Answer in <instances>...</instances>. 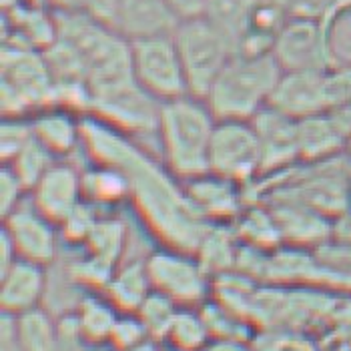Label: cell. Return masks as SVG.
Segmentation results:
<instances>
[{
  "label": "cell",
  "instance_id": "obj_8",
  "mask_svg": "<svg viewBox=\"0 0 351 351\" xmlns=\"http://www.w3.org/2000/svg\"><path fill=\"white\" fill-rule=\"evenodd\" d=\"M2 231L10 237L21 259L34 261L38 265H51L58 251V231L60 227L51 221L36 205L25 199L14 211L2 217Z\"/></svg>",
  "mask_w": 351,
  "mask_h": 351
},
{
  "label": "cell",
  "instance_id": "obj_1",
  "mask_svg": "<svg viewBox=\"0 0 351 351\" xmlns=\"http://www.w3.org/2000/svg\"><path fill=\"white\" fill-rule=\"evenodd\" d=\"M217 119L209 105L193 95L161 103L157 151L167 171L183 181L209 173V149Z\"/></svg>",
  "mask_w": 351,
  "mask_h": 351
},
{
  "label": "cell",
  "instance_id": "obj_21",
  "mask_svg": "<svg viewBox=\"0 0 351 351\" xmlns=\"http://www.w3.org/2000/svg\"><path fill=\"white\" fill-rule=\"evenodd\" d=\"M237 235L235 231H227L225 227H209L205 237L197 247L195 255L201 261L203 269L209 275H223L229 273L231 267L237 263Z\"/></svg>",
  "mask_w": 351,
  "mask_h": 351
},
{
  "label": "cell",
  "instance_id": "obj_34",
  "mask_svg": "<svg viewBox=\"0 0 351 351\" xmlns=\"http://www.w3.org/2000/svg\"><path fill=\"white\" fill-rule=\"evenodd\" d=\"M2 351H25L14 329V315L4 313L2 319Z\"/></svg>",
  "mask_w": 351,
  "mask_h": 351
},
{
  "label": "cell",
  "instance_id": "obj_30",
  "mask_svg": "<svg viewBox=\"0 0 351 351\" xmlns=\"http://www.w3.org/2000/svg\"><path fill=\"white\" fill-rule=\"evenodd\" d=\"M147 337H151V335H149L143 322L138 319V315L136 313H123V317H119L114 327H112L108 343H112L119 351H125L136 346V343H141V341H145Z\"/></svg>",
  "mask_w": 351,
  "mask_h": 351
},
{
  "label": "cell",
  "instance_id": "obj_2",
  "mask_svg": "<svg viewBox=\"0 0 351 351\" xmlns=\"http://www.w3.org/2000/svg\"><path fill=\"white\" fill-rule=\"evenodd\" d=\"M281 75L271 53H235L203 101L217 121H251L271 103Z\"/></svg>",
  "mask_w": 351,
  "mask_h": 351
},
{
  "label": "cell",
  "instance_id": "obj_4",
  "mask_svg": "<svg viewBox=\"0 0 351 351\" xmlns=\"http://www.w3.org/2000/svg\"><path fill=\"white\" fill-rule=\"evenodd\" d=\"M131 73L136 84L159 103L189 95L185 69L173 34L131 40Z\"/></svg>",
  "mask_w": 351,
  "mask_h": 351
},
{
  "label": "cell",
  "instance_id": "obj_26",
  "mask_svg": "<svg viewBox=\"0 0 351 351\" xmlns=\"http://www.w3.org/2000/svg\"><path fill=\"white\" fill-rule=\"evenodd\" d=\"M54 162H56V157L53 153L43 143L32 138L12 161L4 162V165L14 171V175L23 181V185L30 193L32 187L43 179V175L53 167Z\"/></svg>",
  "mask_w": 351,
  "mask_h": 351
},
{
  "label": "cell",
  "instance_id": "obj_23",
  "mask_svg": "<svg viewBox=\"0 0 351 351\" xmlns=\"http://www.w3.org/2000/svg\"><path fill=\"white\" fill-rule=\"evenodd\" d=\"M16 337L25 351H56L60 341V329L45 309H30L14 315Z\"/></svg>",
  "mask_w": 351,
  "mask_h": 351
},
{
  "label": "cell",
  "instance_id": "obj_17",
  "mask_svg": "<svg viewBox=\"0 0 351 351\" xmlns=\"http://www.w3.org/2000/svg\"><path fill=\"white\" fill-rule=\"evenodd\" d=\"M299 162H317L337 157L343 153L346 136L333 125V121L322 112L298 121Z\"/></svg>",
  "mask_w": 351,
  "mask_h": 351
},
{
  "label": "cell",
  "instance_id": "obj_37",
  "mask_svg": "<svg viewBox=\"0 0 351 351\" xmlns=\"http://www.w3.org/2000/svg\"><path fill=\"white\" fill-rule=\"evenodd\" d=\"M343 153L348 155L351 159V133L348 136H346V145H343Z\"/></svg>",
  "mask_w": 351,
  "mask_h": 351
},
{
  "label": "cell",
  "instance_id": "obj_24",
  "mask_svg": "<svg viewBox=\"0 0 351 351\" xmlns=\"http://www.w3.org/2000/svg\"><path fill=\"white\" fill-rule=\"evenodd\" d=\"M235 235L243 239L245 245L273 251L281 243V233L277 221L271 213L269 205H261L255 209H247L235 221Z\"/></svg>",
  "mask_w": 351,
  "mask_h": 351
},
{
  "label": "cell",
  "instance_id": "obj_14",
  "mask_svg": "<svg viewBox=\"0 0 351 351\" xmlns=\"http://www.w3.org/2000/svg\"><path fill=\"white\" fill-rule=\"evenodd\" d=\"M277 221L281 241L293 247L315 249L331 237L333 219L293 201H267Z\"/></svg>",
  "mask_w": 351,
  "mask_h": 351
},
{
  "label": "cell",
  "instance_id": "obj_6",
  "mask_svg": "<svg viewBox=\"0 0 351 351\" xmlns=\"http://www.w3.org/2000/svg\"><path fill=\"white\" fill-rule=\"evenodd\" d=\"M209 171L243 187L261 177V151L251 121H217Z\"/></svg>",
  "mask_w": 351,
  "mask_h": 351
},
{
  "label": "cell",
  "instance_id": "obj_22",
  "mask_svg": "<svg viewBox=\"0 0 351 351\" xmlns=\"http://www.w3.org/2000/svg\"><path fill=\"white\" fill-rule=\"evenodd\" d=\"M79 335L88 343H105L117 324V307L108 299L84 298L75 311Z\"/></svg>",
  "mask_w": 351,
  "mask_h": 351
},
{
  "label": "cell",
  "instance_id": "obj_7",
  "mask_svg": "<svg viewBox=\"0 0 351 351\" xmlns=\"http://www.w3.org/2000/svg\"><path fill=\"white\" fill-rule=\"evenodd\" d=\"M271 54L283 73L327 69L322 19L309 14L287 16L275 34Z\"/></svg>",
  "mask_w": 351,
  "mask_h": 351
},
{
  "label": "cell",
  "instance_id": "obj_29",
  "mask_svg": "<svg viewBox=\"0 0 351 351\" xmlns=\"http://www.w3.org/2000/svg\"><path fill=\"white\" fill-rule=\"evenodd\" d=\"M32 138H34L32 121H25L23 117H4V123H2V141H0L2 161H12Z\"/></svg>",
  "mask_w": 351,
  "mask_h": 351
},
{
  "label": "cell",
  "instance_id": "obj_36",
  "mask_svg": "<svg viewBox=\"0 0 351 351\" xmlns=\"http://www.w3.org/2000/svg\"><path fill=\"white\" fill-rule=\"evenodd\" d=\"M162 348L159 346V339H153V337H147L145 341H141V343H136L133 348H129V350L125 351H161Z\"/></svg>",
  "mask_w": 351,
  "mask_h": 351
},
{
  "label": "cell",
  "instance_id": "obj_18",
  "mask_svg": "<svg viewBox=\"0 0 351 351\" xmlns=\"http://www.w3.org/2000/svg\"><path fill=\"white\" fill-rule=\"evenodd\" d=\"M107 289V299L123 313H135L141 303L153 291L147 259L127 261L119 269H114Z\"/></svg>",
  "mask_w": 351,
  "mask_h": 351
},
{
  "label": "cell",
  "instance_id": "obj_11",
  "mask_svg": "<svg viewBox=\"0 0 351 351\" xmlns=\"http://www.w3.org/2000/svg\"><path fill=\"white\" fill-rule=\"evenodd\" d=\"M185 183L191 205L207 223L237 221V217L243 213V185L211 171Z\"/></svg>",
  "mask_w": 351,
  "mask_h": 351
},
{
  "label": "cell",
  "instance_id": "obj_19",
  "mask_svg": "<svg viewBox=\"0 0 351 351\" xmlns=\"http://www.w3.org/2000/svg\"><path fill=\"white\" fill-rule=\"evenodd\" d=\"M327 69H351V0H335L322 16Z\"/></svg>",
  "mask_w": 351,
  "mask_h": 351
},
{
  "label": "cell",
  "instance_id": "obj_28",
  "mask_svg": "<svg viewBox=\"0 0 351 351\" xmlns=\"http://www.w3.org/2000/svg\"><path fill=\"white\" fill-rule=\"evenodd\" d=\"M179 311V305L169 299L167 295H162L159 291H151L147 299L141 303V307L136 309L135 313L138 315V319L143 322V325L147 327L149 335L153 339L162 341L167 337V331L171 327V322L175 317V313Z\"/></svg>",
  "mask_w": 351,
  "mask_h": 351
},
{
  "label": "cell",
  "instance_id": "obj_32",
  "mask_svg": "<svg viewBox=\"0 0 351 351\" xmlns=\"http://www.w3.org/2000/svg\"><path fill=\"white\" fill-rule=\"evenodd\" d=\"M79 4L82 6V12L86 16H90L93 21L114 30L119 0H79Z\"/></svg>",
  "mask_w": 351,
  "mask_h": 351
},
{
  "label": "cell",
  "instance_id": "obj_16",
  "mask_svg": "<svg viewBox=\"0 0 351 351\" xmlns=\"http://www.w3.org/2000/svg\"><path fill=\"white\" fill-rule=\"evenodd\" d=\"M32 133L54 157H66L82 143V123L69 108H45L32 121Z\"/></svg>",
  "mask_w": 351,
  "mask_h": 351
},
{
  "label": "cell",
  "instance_id": "obj_31",
  "mask_svg": "<svg viewBox=\"0 0 351 351\" xmlns=\"http://www.w3.org/2000/svg\"><path fill=\"white\" fill-rule=\"evenodd\" d=\"M27 193V187L14 175V171L4 165L2 173H0V209H2V217H6L10 211H14L25 201Z\"/></svg>",
  "mask_w": 351,
  "mask_h": 351
},
{
  "label": "cell",
  "instance_id": "obj_38",
  "mask_svg": "<svg viewBox=\"0 0 351 351\" xmlns=\"http://www.w3.org/2000/svg\"><path fill=\"white\" fill-rule=\"evenodd\" d=\"M161 351H183V350H179V348H175V346H169V343H167Z\"/></svg>",
  "mask_w": 351,
  "mask_h": 351
},
{
  "label": "cell",
  "instance_id": "obj_25",
  "mask_svg": "<svg viewBox=\"0 0 351 351\" xmlns=\"http://www.w3.org/2000/svg\"><path fill=\"white\" fill-rule=\"evenodd\" d=\"M209 339H211V333L203 322L201 313L193 311L191 307H179L165 337L169 346H175L183 351H199Z\"/></svg>",
  "mask_w": 351,
  "mask_h": 351
},
{
  "label": "cell",
  "instance_id": "obj_27",
  "mask_svg": "<svg viewBox=\"0 0 351 351\" xmlns=\"http://www.w3.org/2000/svg\"><path fill=\"white\" fill-rule=\"evenodd\" d=\"M203 322L207 325L211 337H223V339H243L247 341L249 337V325L247 319L241 317L239 313L231 311L229 307H225L223 303H213V301H205L199 309Z\"/></svg>",
  "mask_w": 351,
  "mask_h": 351
},
{
  "label": "cell",
  "instance_id": "obj_33",
  "mask_svg": "<svg viewBox=\"0 0 351 351\" xmlns=\"http://www.w3.org/2000/svg\"><path fill=\"white\" fill-rule=\"evenodd\" d=\"M173 12L181 19V21H187V19H197V16H205L213 4V0H165Z\"/></svg>",
  "mask_w": 351,
  "mask_h": 351
},
{
  "label": "cell",
  "instance_id": "obj_10",
  "mask_svg": "<svg viewBox=\"0 0 351 351\" xmlns=\"http://www.w3.org/2000/svg\"><path fill=\"white\" fill-rule=\"evenodd\" d=\"M28 197L38 211L60 227L64 219L84 201L82 171L71 162L56 161L32 187Z\"/></svg>",
  "mask_w": 351,
  "mask_h": 351
},
{
  "label": "cell",
  "instance_id": "obj_15",
  "mask_svg": "<svg viewBox=\"0 0 351 351\" xmlns=\"http://www.w3.org/2000/svg\"><path fill=\"white\" fill-rule=\"evenodd\" d=\"M47 293V271L45 265L34 261L16 259L6 271H2L0 303L8 315H21L36 309Z\"/></svg>",
  "mask_w": 351,
  "mask_h": 351
},
{
  "label": "cell",
  "instance_id": "obj_12",
  "mask_svg": "<svg viewBox=\"0 0 351 351\" xmlns=\"http://www.w3.org/2000/svg\"><path fill=\"white\" fill-rule=\"evenodd\" d=\"M269 105L298 121L325 112V69L283 73L273 90Z\"/></svg>",
  "mask_w": 351,
  "mask_h": 351
},
{
  "label": "cell",
  "instance_id": "obj_35",
  "mask_svg": "<svg viewBox=\"0 0 351 351\" xmlns=\"http://www.w3.org/2000/svg\"><path fill=\"white\" fill-rule=\"evenodd\" d=\"M199 351H253V348L243 339H223L211 337Z\"/></svg>",
  "mask_w": 351,
  "mask_h": 351
},
{
  "label": "cell",
  "instance_id": "obj_20",
  "mask_svg": "<svg viewBox=\"0 0 351 351\" xmlns=\"http://www.w3.org/2000/svg\"><path fill=\"white\" fill-rule=\"evenodd\" d=\"M82 193L84 201L95 207H112L131 197V181L123 169L97 162V167L82 171Z\"/></svg>",
  "mask_w": 351,
  "mask_h": 351
},
{
  "label": "cell",
  "instance_id": "obj_3",
  "mask_svg": "<svg viewBox=\"0 0 351 351\" xmlns=\"http://www.w3.org/2000/svg\"><path fill=\"white\" fill-rule=\"evenodd\" d=\"M173 38L185 69L189 95L205 99L225 64L235 54L233 40L207 14L181 21Z\"/></svg>",
  "mask_w": 351,
  "mask_h": 351
},
{
  "label": "cell",
  "instance_id": "obj_5",
  "mask_svg": "<svg viewBox=\"0 0 351 351\" xmlns=\"http://www.w3.org/2000/svg\"><path fill=\"white\" fill-rule=\"evenodd\" d=\"M147 271L155 291L173 299L179 307L203 305L209 295V273L197 255L167 247L147 257Z\"/></svg>",
  "mask_w": 351,
  "mask_h": 351
},
{
  "label": "cell",
  "instance_id": "obj_13",
  "mask_svg": "<svg viewBox=\"0 0 351 351\" xmlns=\"http://www.w3.org/2000/svg\"><path fill=\"white\" fill-rule=\"evenodd\" d=\"M181 19L165 0H119L114 30L131 40L173 34Z\"/></svg>",
  "mask_w": 351,
  "mask_h": 351
},
{
  "label": "cell",
  "instance_id": "obj_9",
  "mask_svg": "<svg viewBox=\"0 0 351 351\" xmlns=\"http://www.w3.org/2000/svg\"><path fill=\"white\" fill-rule=\"evenodd\" d=\"M251 125L255 129L259 151H261L259 179L275 177L298 165V119L267 105L251 119Z\"/></svg>",
  "mask_w": 351,
  "mask_h": 351
}]
</instances>
